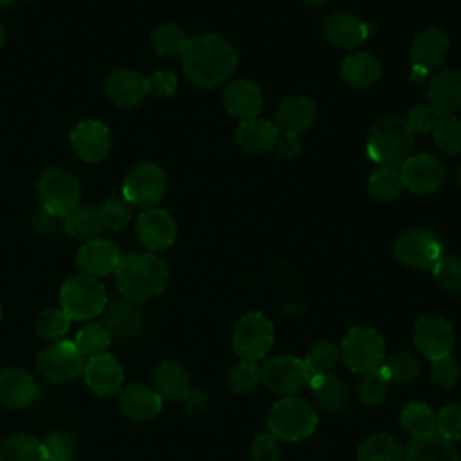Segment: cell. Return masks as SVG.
I'll list each match as a JSON object with an SVG mask.
<instances>
[{
    "label": "cell",
    "mask_w": 461,
    "mask_h": 461,
    "mask_svg": "<svg viewBox=\"0 0 461 461\" xmlns=\"http://www.w3.org/2000/svg\"><path fill=\"white\" fill-rule=\"evenodd\" d=\"M402 443L387 432H376L367 436L357 452L358 461H403Z\"/></svg>",
    "instance_id": "33"
},
{
    "label": "cell",
    "mask_w": 461,
    "mask_h": 461,
    "mask_svg": "<svg viewBox=\"0 0 461 461\" xmlns=\"http://www.w3.org/2000/svg\"><path fill=\"white\" fill-rule=\"evenodd\" d=\"M261 382V366L252 360H241L227 375V385L234 393H249Z\"/></svg>",
    "instance_id": "45"
},
{
    "label": "cell",
    "mask_w": 461,
    "mask_h": 461,
    "mask_svg": "<svg viewBox=\"0 0 461 461\" xmlns=\"http://www.w3.org/2000/svg\"><path fill=\"white\" fill-rule=\"evenodd\" d=\"M103 326L115 339H130L137 335L144 326V312L139 303L124 297L108 301L103 310Z\"/></svg>",
    "instance_id": "22"
},
{
    "label": "cell",
    "mask_w": 461,
    "mask_h": 461,
    "mask_svg": "<svg viewBox=\"0 0 461 461\" xmlns=\"http://www.w3.org/2000/svg\"><path fill=\"white\" fill-rule=\"evenodd\" d=\"M0 321H2V304H0Z\"/></svg>",
    "instance_id": "60"
},
{
    "label": "cell",
    "mask_w": 461,
    "mask_h": 461,
    "mask_svg": "<svg viewBox=\"0 0 461 461\" xmlns=\"http://www.w3.org/2000/svg\"><path fill=\"white\" fill-rule=\"evenodd\" d=\"M400 423L412 438H420L436 432V412L425 402H411L402 409Z\"/></svg>",
    "instance_id": "37"
},
{
    "label": "cell",
    "mask_w": 461,
    "mask_h": 461,
    "mask_svg": "<svg viewBox=\"0 0 461 461\" xmlns=\"http://www.w3.org/2000/svg\"><path fill=\"white\" fill-rule=\"evenodd\" d=\"M115 281L124 299L144 303L166 290L169 270L167 265L151 252H131L121 258Z\"/></svg>",
    "instance_id": "2"
},
{
    "label": "cell",
    "mask_w": 461,
    "mask_h": 461,
    "mask_svg": "<svg viewBox=\"0 0 461 461\" xmlns=\"http://www.w3.org/2000/svg\"><path fill=\"white\" fill-rule=\"evenodd\" d=\"M310 375H326L340 360V348L331 340H319L303 358Z\"/></svg>",
    "instance_id": "41"
},
{
    "label": "cell",
    "mask_w": 461,
    "mask_h": 461,
    "mask_svg": "<svg viewBox=\"0 0 461 461\" xmlns=\"http://www.w3.org/2000/svg\"><path fill=\"white\" fill-rule=\"evenodd\" d=\"M394 256L405 267L416 270H432L436 263L445 256V249L436 232L414 227L398 238L394 245Z\"/></svg>",
    "instance_id": "9"
},
{
    "label": "cell",
    "mask_w": 461,
    "mask_h": 461,
    "mask_svg": "<svg viewBox=\"0 0 461 461\" xmlns=\"http://www.w3.org/2000/svg\"><path fill=\"white\" fill-rule=\"evenodd\" d=\"M189 41L185 32L175 23H162L151 32V47L164 59L182 58Z\"/></svg>",
    "instance_id": "35"
},
{
    "label": "cell",
    "mask_w": 461,
    "mask_h": 461,
    "mask_svg": "<svg viewBox=\"0 0 461 461\" xmlns=\"http://www.w3.org/2000/svg\"><path fill=\"white\" fill-rule=\"evenodd\" d=\"M441 115H438L430 106L429 103L427 104H418L414 106L409 115H407V126L412 133H430L436 121L439 119Z\"/></svg>",
    "instance_id": "53"
},
{
    "label": "cell",
    "mask_w": 461,
    "mask_h": 461,
    "mask_svg": "<svg viewBox=\"0 0 461 461\" xmlns=\"http://www.w3.org/2000/svg\"><path fill=\"white\" fill-rule=\"evenodd\" d=\"M38 385L34 378L20 367H5L0 371V402L13 409H23L36 398Z\"/></svg>",
    "instance_id": "27"
},
{
    "label": "cell",
    "mask_w": 461,
    "mask_h": 461,
    "mask_svg": "<svg viewBox=\"0 0 461 461\" xmlns=\"http://www.w3.org/2000/svg\"><path fill=\"white\" fill-rule=\"evenodd\" d=\"M119 407L124 416L137 421H148L162 411V396L155 389L135 382L119 391Z\"/></svg>",
    "instance_id": "25"
},
{
    "label": "cell",
    "mask_w": 461,
    "mask_h": 461,
    "mask_svg": "<svg viewBox=\"0 0 461 461\" xmlns=\"http://www.w3.org/2000/svg\"><path fill=\"white\" fill-rule=\"evenodd\" d=\"M70 144L76 155L85 162H101L112 148V135L104 122L85 119L70 131Z\"/></svg>",
    "instance_id": "17"
},
{
    "label": "cell",
    "mask_w": 461,
    "mask_h": 461,
    "mask_svg": "<svg viewBox=\"0 0 461 461\" xmlns=\"http://www.w3.org/2000/svg\"><path fill=\"white\" fill-rule=\"evenodd\" d=\"M274 344V326L261 312L245 313L232 331V348L243 360L258 362Z\"/></svg>",
    "instance_id": "10"
},
{
    "label": "cell",
    "mask_w": 461,
    "mask_h": 461,
    "mask_svg": "<svg viewBox=\"0 0 461 461\" xmlns=\"http://www.w3.org/2000/svg\"><path fill=\"white\" fill-rule=\"evenodd\" d=\"M367 187H369L371 196L380 202L394 200L403 189L400 169L387 167V166H376L369 175Z\"/></svg>",
    "instance_id": "38"
},
{
    "label": "cell",
    "mask_w": 461,
    "mask_h": 461,
    "mask_svg": "<svg viewBox=\"0 0 461 461\" xmlns=\"http://www.w3.org/2000/svg\"><path fill=\"white\" fill-rule=\"evenodd\" d=\"M276 151L283 157V158H294L299 155L301 151V140L295 135H283L279 133L277 142H276Z\"/></svg>",
    "instance_id": "54"
},
{
    "label": "cell",
    "mask_w": 461,
    "mask_h": 461,
    "mask_svg": "<svg viewBox=\"0 0 461 461\" xmlns=\"http://www.w3.org/2000/svg\"><path fill=\"white\" fill-rule=\"evenodd\" d=\"M47 461H70L76 452V441L67 432H50L41 441Z\"/></svg>",
    "instance_id": "48"
},
{
    "label": "cell",
    "mask_w": 461,
    "mask_h": 461,
    "mask_svg": "<svg viewBox=\"0 0 461 461\" xmlns=\"http://www.w3.org/2000/svg\"><path fill=\"white\" fill-rule=\"evenodd\" d=\"M448 49L450 41L443 31L434 27L421 31L411 43V79L420 83L430 70L443 65Z\"/></svg>",
    "instance_id": "14"
},
{
    "label": "cell",
    "mask_w": 461,
    "mask_h": 461,
    "mask_svg": "<svg viewBox=\"0 0 461 461\" xmlns=\"http://www.w3.org/2000/svg\"><path fill=\"white\" fill-rule=\"evenodd\" d=\"M315 407L295 394L276 402L267 416V427L272 436L283 441H301L313 434L317 427Z\"/></svg>",
    "instance_id": "4"
},
{
    "label": "cell",
    "mask_w": 461,
    "mask_h": 461,
    "mask_svg": "<svg viewBox=\"0 0 461 461\" xmlns=\"http://www.w3.org/2000/svg\"><path fill=\"white\" fill-rule=\"evenodd\" d=\"M457 184H459V187H461V166H459V169H457Z\"/></svg>",
    "instance_id": "59"
},
{
    "label": "cell",
    "mask_w": 461,
    "mask_h": 461,
    "mask_svg": "<svg viewBox=\"0 0 461 461\" xmlns=\"http://www.w3.org/2000/svg\"><path fill=\"white\" fill-rule=\"evenodd\" d=\"M146 83H148V94L160 99L171 97L178 86L176 76L169 70H155L151 76L146 77Z\"/></svg>",
    "instance_id": "52"
},
{
    "label": "cell",
    "mask_w": 461,
    "mask_h": 461,
    "mask_svg": "<svg viewBox=\"0 0 461 461\" xmlns=\"http://www.w3.org/2000/svg\"><path fill=\"white\" fill-rule=\"evenodd\" d=\"M13 0H0V7H4V5H9Z\"/></svg>",
    "instance_id": "58"
},
{
    "label": "cell",
    "mask_w": 461,
    "mask_h": 461,
    "mask_svg": "<svg viewBox=\"0 0 461 461\" xmlns=\"http://www.w3.org/2000/svg\"><path fill=\"white\" fill-rule=\"evenodd\" d=\"M112 342L110 333L106 331V328L99 322H92L86 324L85 328H81L74 339V344L77 346L79 353L83 357H95L101 353H106L108 346Z\"/></svg>",
    "instance_id": "42"
},
{
    "label": "cell",
    "mask_w": 461,
    "mask_h": 461,
    "mask_svg": "<svg viewBox=\"0 0 461 461\" xmlns=\"http://www.w3.org/2000/svg\"><path fill=\"white\" fill-rule=\"evenodd\" d=\"M86 385L99 396H113L124 387V371L119 360L108 353L95 355L85 362Z\"/></svg>",
    "instance_id": "20"
},
{
    "label": "cell",
    "mask_w": 461,
    "mask_h": 461,
    "mask_svg": "<svg viewBox=\"0 0 461 461\" xmlns=\"http://www.w3.org/2000/svg\"><path fill=\"white\" fill-rule=\"evenodd\" d=\"M0 461H47L41 441L25 432L5 438L0 445Z\"/></svg>",
    "instance_id": "36"
},
{
    "label": "cell",
    "mask_w": 461,
    "mask_h": 461,
    "mask_svg": "<svg viewBox=\"0 0 461 461\" xmlns=\"http://www.w3.org/2000/svg\"><path fill=\"white\" fill-rule=\"evenodd\" d=\"M317 121V106L312 99L294 95L285 99L276 110V128L283 135H295L308 131Z\"/></svg>",
    "instance_id": "23"
},
{
    "label": "cell",
    "mask_w": 461,
    "mask_h": 461,
    "mask_svg": "<svg viewBox=\"0 0 461 461\" xmlns=\"http://www.w3.org/2000/svg\"><path fill=\"white\" fill-rule=\"evenodd\" d=\"M382 367L387 373L389 380L393 384H398V385H405V384L414 382L420 376V371H421L418 358L414 355L407 353V351H400V353L391 355L387 360H384Z\"/></svg>",
    "instance_id": "40"
},
{
    "label": "cell",
    "mask_w": 461,
    "mask_h": 461,
    "mask_svg": "<svg viewBox=\"0 0 461 461\" xmlns=\"http://www.w3.org/2000/svg\"><path fill=\"white\" fill-rule=\"evenodd\" d=\"M238 65V56L229 40L207 32L193 38L182 56L184 74L202 88H214L227 81Z\"/></svg>",
    "instance_id": "1"
},
{
    "label": "cell",
    "mask_w": 461,
    "mask_h": 461,
    "mask_svg": "<svg viewBox=\"0 0 461 461\" xmlns=\"http://www.w3.org/2000/svg\"><path fill=\"white\" fill-rule=\"evenodd\" d=\"M223 106L229 112V115L240 119V121H249L258 117L261 106H263V97L259 88L247 81V79H234L230 81L221 94Z\"/></svg>",
    "instance_id": "26"
},
{
    "label": "cell",
    "mask_w": 461,
    "mask_h": 461,
    "mask_svg": "<svg viewBox=\"0 0 461 461\" xmlns=\"http://www.w3.org/2000/svg\"><path fill=\"white\" fill-rule=\"evenodd\" d=\"M97 211L106 230H121L131 220V205L124 198H108Z\"/></svg>",
    "instance_id": "46"
},
{
    "label": "cell",
    "mask_w": 461,
    "mask_h": 461,
    "mask_svg": "<svg viewBox=\"0 0 461 461\" xmlns=\"http://www.w3.org/2000/svg\"><path fill=\"white\" fill-rule=\"evenodd\" d=\"M303 2L310 7H319V5H324L328 0H303Z\"/></svg>",
    "instance_id": "56"
},
{
    "label": "cell",
    "mask_w": 461,
    "mask_h": 461,
    "mask_svg": "<svg viewBox=\"0 0 461 461\" xmlns=\"http://www.w3.org/2000/svg\"><path fill=\"white\" fill-rule=\"evenodd\" d=\"M414 133L409 130L405 119L387 115L378 119L367 135L366 151L376 166L400 167L414 153Z\"/></svg>",
    "instance_id": "3"
},
{
    "label": "cell",
    "mask_w": 461,
    "mask_h": 461,
    "mask_svg": "<svg viewBox=\"0 0 461 461\" xmlns=\"http://www.w3.org/2000/svg\"><path fill=\"white\" fill-rule=\"evenodd\" d=\"M436 430L448 441H461V403H450L436 414Z\"/></svg>",
    "instance_id": "49"
},
{
    "label": "cell",
    "mask_w": 461,
    "mask_h": 461,
    "mask_svg": "<svg viewBox=\"0 0 461 461\" xmlns=\"http://www.w3.org/2000/svg\"><path fill=\"white\" fill-rule=\"evenodd\" d=\"M155 391L160 396H166L169 400H184L187 393L191 391L189 387V375L187 371L175 360H164L160 362L151 375Z\"/></svg>",
    "instance_id": "31"
},
{
    "label": "cell",
    "mask_w": 461,
    "mask_h": 461,
    "mask_svg": "<svg viewBox=\"0 0 461 461\" xmlns=\"http://www.w3.org/2000/svg\"><path fill=\"white\" fill-rule=\"evenodd\" d=\"M391 380L384 367L367 371L360 375V380L357 384V394L358 400L364 405H380L387 396V387Z\"/></svg>",
    "instance_id": "39"
},
{
    "label": "cell",
    "mask_w": 461,
    "mask_h": 461,
    "mask_svg": "<svg viewBox=\"0 0 461 461\" xmlns=\"http://www.w3.org/2000/svg\"><path fill=\"white\" fill-rule=\"evenodd\" d=\"M427 97L438 115H452L461 108V72L445 68L434 74L427 86Z\"/></svg>",
    "instance_id": "24"
},
{
    "label": "cell",
    "mask_w": 461,
    "mask_h": 461,
    "mask_svg": "<svg viewBox=\"0 0 461 461\" xmlns=\"http://www.w3.org/2000/svg\"><path fill=\"white\" fill-rule=\"evenodd\" d=\"M281 447L277 438L270 432H263L254 438L250 445V459L252 461H279Z\"/></svg>",
    "instance_id": "51"
},
{
    "label": "cell",
    "mask_w": 461,
    "mask_h": 461,
    "mask_svg": "<svg viewBox=\"0 0 461 461\" xmlns=\"http://www.w3.org/2000/svg\"><path fill=\"white\" fill-rule=\"evenodd\" d=\"M400 176L403 187L411 193L430 194L443 185L447 171L438 157L430 153H418L400 166Z\"/></svg>",
    "instance_id": "15"
},
{
    "label": "cell",
    "mask_w": 461,
    "mask_h": 461,
    "mask_svg": "<svg viewBox=\"0 0 461 461\" xmlns=\"http://www.w3.org/2000/svg\"><path fill=\"white\" fill-rule=\"evenodd\" d=\"M434 142L448 155L461 153V119L454 115H441L432 128Z\"/></svg>",
    "instance_id": "43"
},
{
    "label": "cell",
    "mask_w": 461,
    "mask_h": 461,
    "mask_svg": "<svg viewBox=\"0 0 461 461\" xmlns=\"http://www.w3.org/2000/svg\"><path fill=\"white\" fill-rule=\"evenodd\" d=\"M277 137L279 131L276 124L259 117L241 121L234 133L236 144L247 153H263L272 149L277 142Z\"/></svg>",
    "instance_id": "28"
},
{
    "label": "cell",
    "mask_w": 461,
    "mask_h": 461,
    "mask_svg": "<svg viewBox=\"0 0 461 461\" xmlns=\"http://www.w3.org/2000/svg\"><path fill=\"white\" fill-rule=\"evenodd\" d=\"M430 378L436 385H439L443 389H450L459 382L461 367H459L457 360L452 358L450 355L443 357V358H438V360H432Z\"/></svg>",
    "instance_id": "50"
},
{
    "label": "cell",
    "mask_w": 461,
    "mask_h": 461,
    "mask_svg": "<svg viewBox=\"0 0 461 461\" xmlns=\"http://www.w3.org/2000/svg\"><path fill=\"white\" fill-rule=\"evenodd\" d=\"M315 403L330 412L342 411L349 402V387L346 382L331 373L312 375L308 382Z\"/></svg>",
    "instance_id": "30"
},
{
    "label": "cell",
    "mask_w": 461,
    "mask_h": 461,
    "mask_svg": "<svg viewBox=\"0 0 461 461\" xmlns=\"http://www.w3.org/2000/svg\"><path fill=\"white\" fill-rule=\"evenodd\" d=\"M166 173L155 162H137L124 176L122 198L135 207L149 209L158 203L166 193Z\"/></svg>",
    "instance_id": "8"
},
{
    "label": "cell",
    "mask_w": 461,
    "mask_h": 461,
    "mask_svg": "<svg viewBox=\"0 0 461 461\" xmlns=\"http://www.w3.org/2000/svg\"><path fill=\"white\" fill-rule=\"evenodd\" d=\"M121 258L122 256L115 243L97 236L83 243L76 256V263L83 274L92 277H104L115 274Z\"/></svg>",
    "instance_id": "19"
},
{
    "label": "cell",
    "mask_w": 461,
    "mask_h": 461,
    "mask_svg": "<svg viewBox=\"0 0 461 461\" xmlns=\"http://www.w3.org/2000/svg\"><path fill=\"white\" fill-rule=\"evenodd\" d=\"M63 229L74 240H94L103 230L99 211L92 205L79 203L67 216H63Z\"/></svg>",
    "instance_id": "34"
},
{
    "label": "cell",
    "mask_w": 461,
    "mask_h": 461,
    "mask_svg": "<svg viewBox=\"0 0 461 461\" xmlns=\"http://www.w3.org/2000/svg\"><path fill=\"white\" fill-rule=\"evenodd\" d=\"M344 81L353 88H367L380 79V61L369 52H353L340 65Z\"/></svg>",
    "instance_id": "32"
},
{
    "label": "cell",
    "mask_w": 461,
    "mask_h": 461,
    "mask_svg": "<svg viewBox=\"0 0 461 461\" xmlns=\"http://www.w3.org/2000/svg\"><path fill=\"white\" fill-rule=\"evenodd\" d=\"M340 358L353 373H367L382 367L385 346L382 335L367 326L351 328L340 344Z\"/></svg>",
    "instance_id": "7"
},
{
    "label": "cell",
    "mask_w": 461,
    "mask_h": 461,
    "mask_svg": "<svg viewBox=\"0 0 461 461\" xmlns=\"http://www.w3.org/2000/svg\"><path fill=\"white\" fill-rule=\"evenodd\" d=\"M38 371L54 384H68L83 375L85 357L74 340H58L45 346L36 358Z\"/></svg>",
    "instance_id": "11"
},
{
    "label": "cell",
    "mask_w": 461,
    "mask_h": 461,
    "mask_svg": "<svg viewBox=\"0 0 461 461\" xmlns=\"http://www.w3.org/2000/svg\"><path fill=\"white\" fill-rule=\"evenodd\" d=\"M436 281L452 294H461V258L443 256L432 268Z\"/></svg>",
    "instance_id": "47"
},
{
    "label": "cell",
    "mask_w": 461,
    "mask_h": 461,
    "mask_svg": "<svg viewBox=\"0 0 461 461\" xmlns=\"http://www.w3.org/2000/svg\"><path fill=\"white\" fill-rule=\"evenodd\" d=\"M41 209L52 218H63L79 205L81 184L74 173L63 167H50L41 173L38 185Z\"/></svg>",
    "instance_id": "6"
},
{
    "label": "cell",
    "mask_w": 461,
    "mask_h": 461,
    "mask_svg": "<svg viewBox=\"0 0 461 461\" xmlns=\"http://www.w3.org/2000/svg\"><path fill=\"white\" fill-rule=\"evenodd\" d=\"M135 232L146 249L164 250L176 240V223L167 211L149 207L139 214Z\"/></svg>",
    "instance_id": "18"
},
{
    "label": "cell",
    "mask_w": 461,
    "mask_h": 461,
    "mask_svg": "<svg viewBox=\"0 0 461 461\" xmlns=\"http://www.w3.org/2000/svg\"><path fill=\"white\" fill-rule=\"evenodd\" d=\"M4 41H5V29H4V25L0 23V47L4 45Z\"/></svg>",
    "instance_id": "57"
},
{
    "label": "cell",
    "mask_w": 461,
    "mask_h": 461,
    "mask_svg": "<svg viewBox=\"0 0 461 461\" xmlns=\"http://www.w3.org/2000/svg\"><path fill=\"white\" fill-rule=\"evenodd\" d=\"M403 461H461V456L454 443L436 430L412 438L403 454Z\"/></svg>",
    "instance_id": "29"
},
{
    "label": "cell",
    "mask_w": 461,
    "mask_h": 461,
    "mask_svg": "<svg viewBox=\"0 0 461 461\" xmlns=\"http://www.w3.org/2000/svg\"><path fill=\"white\" fill-rule=\"evenodd\" d=\"M324 38L339 49H358L367 38L373 36L376 25L371 22H362L358 16L349 13H333L324 18L322 23Z\"/></svg>",
    "instance_id": "16"
},
{
    "label": "cell",
    "mask_w": 461,
    "mask_h": 461,
    "mask_svg": "<svg viewBox=\"0 0 461 461\" xmlns=\"http://www.w3.org/2000/svg\"><path fill=\"white\" fill-rule=\"evenodd\" d=\"M59 303L61 310H65L70 319L90 321L103 313L108 295L104 285L97 277L77 274L61 285Z\"/></svg>",
    "instance_id": "5"
},
{
    "label": "cell",
    "mask_w": 461,
    "mask_h": 461,
    "mask_svg": "<svg viewBox=\"0 0 461 461\" xmlns=\"http://www.w3.org/2000/svg\"><path fill=\"white\" fill-rule=\"evenodd\" d=\"M310 378L312 375L304 360L290 355L274 357L261 366V382L276 394L292 396L306 387Z\"/></svg>",
    "instance_id": "12"
},
{
    "label": "cell",
    "mask_w": 461,
    "mask_h": 461,
    "mask_svg": "<svg viewBox=\"0 0 461 461\" xmlns=\"http://www.w3.org/2000/svg\"><path fill=\"white\" fill-rule=\"evenodd\" d=\"M412 340L420 353L432 362L450 355L456 344V335L452 324L445 317L430 313L416 321Z\"/></svg>",
    "instance_id": "13"
},
{
    "label": "cell",
    "mask_w": 461,
    "mask_h": 461,
    "mask_svg": "<svg viewBox=\"0 0 461 461\" xmlns=\"http://www.w3.org/2000/svg\"><path fill=\"white\" fill-rule=\"evenodd\" d=\"M104 94L117 106L133 108L148 95V83L137 70L115 68L104 79Z\"/></svg>",
    "instance_id": "21"
},
{
    "label": "cell",
    "mask_w": 461,
    "mask_h": 461,
    "mask_svg": "<svg viewBox=\"0 0 461 461\" xmlns=\"http://www.w3.org/2000/svg\"><path fill=\"white\" fill-rule=\"evenodd\" d=\"M70 322L72 319L65 313V310L61 308H47L40 313L38 317V322H36V331L41 339H47V340H61L68 328H70Z\"/></svg>",
    "instance_id": "44"
},
{
    "label": "cell",
    "mask_w": 461,
    "mask_h": 461,
    "mask_svg": "<svg viewBox=\"0 0 461 461\" xmlns=\"http://www.w3.org/2000/svg\"><path fill=\"white\" fill-rule=\"evenodd\" d=\"M205 400H207L205 393H202V391H198V389H191V391L187 393V396H185L182 402H184L185 409L193 412V411H200V409H203Z\"/></svg>",
    "instance_id": "55"
}]
</instances>
